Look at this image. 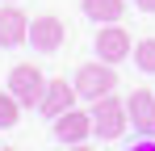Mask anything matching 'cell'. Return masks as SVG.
<instances>
[{"mask_svg": "<svg viewBox=\"0 0 155 151\" xmlns=\"http://www.w3.org/2000/svg\"><path fill=\"white\" fill-rule=\"evenodd\" d=\"M71 84H76L80 101H88V105H92V101L109 97V92L117 88V72H113V63H105V59H101V63H84V67L76 72Z\"/></svg>", "mask_w": 155, "mask_h": 151, "instance_id": "6da1fadb", "label": "cell"}, {"mask_svg": "<svg viewBox=\"0 0 155 151\" xmlns=\"http://www.w3.org/2000/svg\"><path fill=\"white\" fill-rule=\"evenodd\" d=\"M92 134L97 139H122V130L130 126V113H126V101H117L113 92L101 101H92Z\"/></svg>", "mask_w": 155, "mask_h": 151, "instance_id": "7a4b0ae2", "label": "cell"}, {"mask_svg": "<svg viewBox=\"0 0 155 151\" xmlns=\"http://www.w3.org/2000/svg\"><path fill=\"white\" fill-rule=\"evenodd\" d=\"M8 92L21 101V105H42V92H46V80L34 63H17L8 72Z\"/></svg>", "mask_w": 155, "mask_h": 151, "instance_id": "3957f363", "label": "cell"}, {"mask_svg": "<svg viewBox=\"0 0 155 151\" xmlns=\"http://www.w3.org/2000/svg\"><path fill=\"white\" fill-rule=\"evenodd\" d=\"M63 38H67V21H63V17L42 13V17H34V21H29V46L42 50V55L59 50V46H63Z\"/></svg>", "mask_w": 155, "mask_h": 151, "instance_id": "277c9868", "label": "cell"}, {"mask_svg": "<svg viewBox=\"0 0 155 151\" xmlns=\"http://www.w3.org/2000/svg\"><path fill=\"white\" fill-rule=\"evenodd\" d=\"M51 130L59 143H84L88 134H92V113H84V109H67V113H59V118H51Z\"/></svg>", "mask_w": 155, "mask_h": 151, "instance_id": "5b68a950", "label": "cell"}, {"mask_svg": "<svg viewBox=\"0 0 155 151\" xmlns=\"http://www.w3.org/2000/svg\"><path fill=\"white\" fill-rule=\"evenodd\" d=\"M130 29H122V25H105V29H97V59H105V63H122V59H130Z\"/></svg>", "mask_w": 155, "mask_h": 151, "instance_id": "8992f818", "label": "cell"}, {"mask_svg": "<svg viewBox=\"0 0 155 151\" xmlns=\"http://www.w3.org/2000/svg\"><path fill=\"white\" fill-rule=\"evenodd\" d=\"M76 101H80L76 84L59 76V80H51V84H46V92H42V105H38V109H42L46 118H59V113H67V109H76Z\"/></svg>", "mask_w": 155, "mask_h": 151, "instance_id": "52a82bcc", "label": "cell"}, {"mask_svg": "<svg viewBox=\"0 0 155 151\" xmlns=\"http://www.w3.org/2000/svg\"><path fill=\"white\" fill-rule=\"evenodd\" d=\"M126 113H130V126L143 130V134H155V88H134L126 101Z\"/></svg>", "mask_w": 155, "mask_h": 151, "instance_id": "ba28073f", "label": "cell"}, {"mask_svg": "<svg viewBox=\"0 0 155 151\" xmlns=\"http://www.w3.org/2000/svg\"><path fill=\"white\" fill-rule=\"evenodd\" d=\"M29 38V17L21 13V8H13V0L0 8V46L8 50V46H21Z\"/></svg>", "mask_w": 155, "mask_h": 151, "instance_id": "9c48e42d", "label": "cell"}, {"mask_svg": "<svg viewBox=\"0 0 155 151\" xmlns=\"http://www.w3.org/2000/svg\"><path fill=\"white\" fill-rule=\"evenodd\" d=\"M80 4L92 21H122L126 17V0H80Z\"/></svg>", "mask_w": 155, "mask_h": 151, "instance_id": "30bf717a", "label": "cell"}, {"mask_svg": "<svg viewBox=\"0 0 155 151\" xmlns=\"http://www.w3.org/2000/svg\"><path fill=\"white\" fill-rule=\"evenodd\" d=\"M17 118H21V101L4 88V92H0V130H13Z\"/></svg>", "mask_w": 155, "mask_h": 151, "instance_id": "8fae6325", "label": "cell"}, {"mask_svg": "<svg viewBox=\"0 0 155 151\" xmlns=\"http://www.w3.org/2000/svg\"><path fill=\"white\" fill-rule=\"evenodd\" d=\"M134 63H138V72L155 76V38H143V42H134Z\"/></svg>", "mask_w": 155, "mask_h": 151, "instance_id": "7c38bea8", "label": "cell"}, {"mask_svg": "<svg viewBox=\"0 0 155 151\" xmlns=\"http://www.w3.org/2000/svg\"><path fill=\"white\" fill-rule=\"evenodd\" d=\"M130 151H155V143H151V139H143V143H134Z\"/></svg>", "mask_w": 155, "mask_h": 151, "instance_id": "4fadbf2b", "label": "cell"}, {"mask_svg": "<svg viewBox=\"0 0 155 151\" xmlns=\"http://www.w3.org/2000/svg\"><path fill=\"white\" fill-rule=\"evenodd\" d=\"M134 4H138L143 13H155V0H134Z\"/></svg>", "mask_w": 155, "mask_h": 151, "instance_id": "5bb4252c", "label": "cell"}, {"mask_svg": "<svg viewBox=\"0 0 155 151\" xmlns=\"http://www.w3.org/2000/svg\"><path fill=\"white\" fill-rule=\"evenodd\" d=\"M71 151H92V147H88V143H76V147H71Z\"/></svg>", "mask_w": 155, "mask_h": 151, "instance_id": "9a60e30c", "label": "cell"}, {"mask_svg": "<svg viewBox=\"0 0 155 151\" xmlns=\"http://www.w3.org/2000/svg\"><path fill=\"white\" fill-rule=\"evenodd\" d=\"M4 151H17V147H4Z\"/></svg>", "mask_w": 155, "mask_h": 151, "instance_id": "2e32d148", "label": "cell"}]
</instances>
